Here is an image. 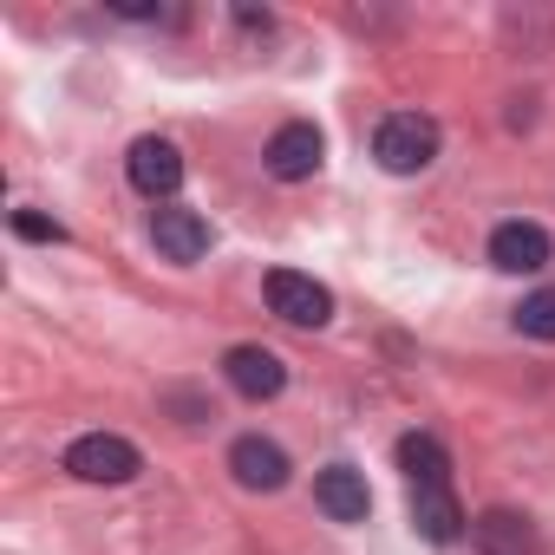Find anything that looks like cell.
<instances>
[{
    "mask_svg": "<svg viewBox=\"0 0 555 555\" xmlns=\"http://www.w3.org/2000/svg\"><path fill=\"white\" fill-rule=\"evenodd\" d=\"M373 157H379V170H392V177H418V170L438 157V125L418 118V112H392V118L373 131Z\"/></svg>",
    "mask_w": 555,
    "mask_h": 555,
    "instance_id": "obj_1",
    "label": "cell"
},
{
    "mask_svg": "<svg viewBox=\"0 0 555 555\" xmlns=\"http://www.w3.org/2000/svg\"><path fill=\"white\" fill-rule=\"evenodd\" d=\"M66 470H73L79 483H131V477L144 470V457H138V444L118 438V431H86V438L66 444Z\"/></svg>",
    "mask_w": 555,
    "mask_h": 555,
    "instance_id": "obj_2",
    "label": "cell"
},
{
    "mask_svg": "<svg viewBox=\"0 0 555 555\" xmlns=\"http://www.w3.org/2000/svg\"><path fill=\"white\" fill-rule=\"evenodd\" d=\"M268 308L282 314L288 327H327L334 321V295L314 282V274H301V268H274L268 274Z\"/></svg>",
    "mask_w": 555,
    "mask_h": 555,
    "instance_id": "obj_3",
    "label": "cell"
},
{
    "mask_svg": "<svg viewBox=\"0 0 555 555\" xmlns=\"http://www.w3.org/2000/svg\"><path fill=\"white\" fill-rule=\"evenodd\" d=\"M321 131L308 125V118H295V125H282L268 138V151H261V164H268V177H282V183H301V177H314L321 170Z\"/></svg>",
    "mask_w": 555,
    "mask_h": 555,
    "instance_id": "obj_4",
    "label": "cell"
},
{
    "mask_svg": "<svg viewBox=\"0 0 555 555\" xmlns=\"http://www.w3.org/2000/svg\"><path fill=\"white\" fill-rule=\"evenodd\" d=\"M229 470H235L242 490H282L288 483V451L274 438H261V431H248V438L229 444Z\"/></svg>",
    "mask_w": 555,
    "mask_h": 555,
    "instance_id": "obj_5",
    "label": "cell"
},
{
    "mask_svg": "<svg viewBox=\"0 0 555 555\" xmlns=\"http://www.w3.org/2000/svg\"><path fill=\"white\" fill-rule=\"evenodd\" d=\"M470 542H477V555H542V535L522 509H483L470 522Z\"/></svg>",
    "mask_w": 555,
    "mask_h": 555,
    "instance_id": "obj_6",
    "label": "cell"
},
{
    "mask_svg": "<svg viewBox=\"0 0 555 555\" xmlns=\"http://www.w3.org/2000/svg\"><path fill=\"white\" fill-rule=\"evenodd\" d=\"M125 170H131V183H138L144 196H170V190L183 183V151H177L170 138H138L131 157H125Z\"/></svg>",
    "mask_w": 555,
    "mask_h": 555,
    "instance_id": "obj_7",
    "label": "cell"
},
{
    "mask_svg": "<svg viewBox=\"0 0 555 555\" xmlns=\"http://www.w3.org/2000/svg\"><path fill=\"white\" fill-rule=\"evenodd\" d=\"M490 261H496L503 274H535V268H548V229H542V222H496Z\"/></svg>",
    "mask_w": 555,
    "mask_h": 555,
    "instance_id": "obj_8",
    "label": "cell"
},
{
    "mask_svg": "<svg viewBox=\"0 0 555 555\" xmlns=\"http://www.w3.org/2000/svg\"><path fill=\"white\" fill-rule=\"evenodd\" d=\"M314 503H321L334 522H366L373 490H366V477H360L353 464H327V470L314 477Z\"/></svg>",
    "mask_w": 555,
    "mask_h": 555,
    "instance_id": "obj_9",
    "label": "cell"
},
{
    "mask_svg": "<svg viewBox=\"0 0 555 555\" xmlns=\"http://www.w3.org/2000/svg\"><path fill=\"white\" fill-rule=\"evenodd\" d=\"M222 373H229V386H235L242 399H274V392L288 386V366L274 360L268 347H229Z\"/></svg>",
    "mask_w": 555,
    "mask_h": 555,
    "instance_id": "obj_10",
    "label": "cell"
},
{
    "mask_svg": "<svg viewBox=\"0 0 555 555\" xmlns=\"http://www.w3.org/2000/svg\"><path fill=\"white\" fill-rule=\"evenodd\" d=\"M151 242H157V255H170V261H203V255H209V222H203L196 209H157V216H151Z\"/></svg>",
    "mask_w": 555,
    "mask_h": 555,
    "instance_id": "obj_11",
    "label": "cell"
},
{
    "mask_svg": "<svg viewBox=\"0 0 555 555\" xmlns=\"http://www.w3.org/2000/svg\"><path fill=\"white\" fill-rule=\"evenodd\" d=\"M399 470L412 477V490H444L451 483V457L431 431H405L399 438Z\"/></svg>",
    "mask_w": 555,
    "mask_h": 555,
    "instance_id": "obj_12",
    "label": "cell"
},
{
    "mask_svg": "<svg viewBox=\"0 0 555 555\" xmlns=\"http://www.w3.org/2000/svg\"><path fill=\"white\" fill-rule=\"evenodd\" d=\"M412 522H418L425 542H457L464 535V509H457L451 483L444 490H412Z\"/></svg>",
    "mask_w": 555,
    "mask_h": 555,
    "instance_id": "obj_13",
    "label": "cell"
},
{
    "mask_svg": "<svg viewBox=\"0 0 555 555\" xmlns=\"http://www.w3.org/2000/svg\"><path fill=\"white\" fill-rule=\"evenodd\" d=\"M516 327L529 340H555V288H535L522 308H516Z\"/></svg>",
    "mask_w": 555,
    "mask_h": 555,
    "instance_id": "obj_14",
    "label": "cell"
},
{
    "mask_svg": "<svg viewBox=\"0 0 555 555\" xmlns=\"http://www.w3.org/2000/svg\"><path fill=\"white\" fill-rule=\"evenodd\" d=\"M14 235H27V242H60L66 229H60L53 216H40V209H14Z\"/></svg>",
    "mask_w": 555,
    "mask_h": 555,
    "instance_id": "obj_15",
    "label": "cell"
}]
</instances>
